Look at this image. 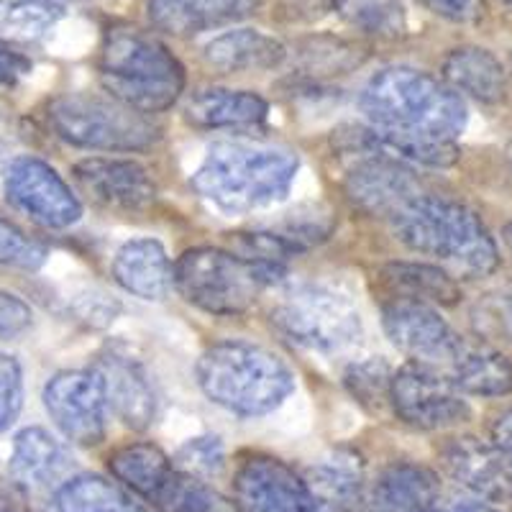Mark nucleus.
<instances>
[{"label": "nucleus", "instance_id": "f257e3e1", "mask_svg": "<svg viewBox=\"0 0 512 512\" xmlns=\"http://www.w3.org/2000/svg\"><path fill=\"white\" fill-rule=\"evenodd\" d=\"M359 108L379 131L454 141L466 126V105L454 88L413 67H387L369 77Z\"/></svg>", "mask_w": 512, "mask_h": 512}, {"label": "nucleus", "instance_id": "f03ea898", "mask_svg": "<svg viewBox=\"0 0 512 512\" xmlns=\"http://www.w3.org/2000/svg\"><path fill=\"white\" fill-rule=\"evenodd\" d=\"M297 169L290 149L221 141L192 175V190L223 213H254L290 195Z\"/></svg>", "mask_w": 512, "mask_h": 512}, {"label": "nucleus", "instance_id": "7ed1b4c3", "mask_svg": "<svg viewBox=\"0 0 512 512\" xmlns=\"http://www.w3.org/2000/svg\"><path fill=\"white\" fill-rule=\"evenodd\" d=\"M392 228L410 251L438 259L466 280L489 277L500 264V251L482 218L456 200L423 195L392 218Z\"/></svg>", "mask_w": 512, "mask_h": 512}, {"label": "nucleus", "instance_id": "20e7f679", "mask_svg": "<svg viewBox=\"0 0 512 512\" xmlns=\"http://www.w3.org/2000/svg\"><path fill=\"white\" fill-rule=\"evenodd\" d=\"M98 72L105 93L146 116L172 108L187 82L185 67L169 47L134 26L105 31Z\"/></svg>", "mask_w": 512, "mask_h": 512}, {"label": "nucleus", "instance_id": "39448f33", "mask_svg": "<svg viewBox=\"0 0 512 512\" xmlns=\"http://www.w3.org/2000/svg\"><path fill=\"white\" fill-rule=\"evenodd\" d=\"M195 377L213 405L241 418L272 413L295 387L292 372L280 356L246 341L210 346L198 359Z\"/></svg>", "mask_w": 512, "mask_h": 512}, {"label": "nucleus", "instance_id": "423d86ee", "mask_svg": "<svg viewBox=\"0 0 512 512\" xmlns=\"http://www.w3.org/2000/svg\"><path fill=\"white\" fill-rule=\"evenodd\" d=\"M277 277L280 274L249 262L236 251L213 246L185 251L175 262V290L185 297V303L223 318H233L254 308L264 287Z\"/></svg>", "mask_w": 512, "mask_h": 512}, {"label": "nucleus", "instance_id": "0eeeda50", "mask_svg": "<svg viewBox=\"0 0 512 512\" xmlns=\"http://www.w3.org/2000/svg\"><path fill=\"white\" fill-rule=\"evenodd\" d=\"M47 121L59 139L93 152H144L162 139V126L154 116L134 111L111 95L72 93L54 98Z\"/></svg>", "mask_w": 512, "mask_h": 512}, {"label": "nucleus", "instance_id": "6e6552de", "mask_svg": "<svg viewBox=\"0 0 512 512\" xmlns=\"http://www.w3.org/2000/svg\"><path fill=\"white\" fill-rule=\"evenodd\" d=\"M272 323L292 344L323 356L346 354L364 336L359 308L326 285L290 287L274 305Z\"/></svg>", "mask_w": 512, "mask_h": 512}, {"label": "nucleus", "instance_id": "1a4fd4ad", "mask_svg": "<svg viewBox=\"0 0 512 512\" xmlns=\"http://www.w3.org/2000/svg\"><path fill=\"white\" fill-rule=\"evenodd\" d=\"M390 408L402 423L418 431H443L464 423L472 413L451 374L420 361H408L392 374Z\"/></svg>", "mask_w": 512, "mask_h": 512}, {"label": "nucleus", "instance_id": "9d476101", "mask_svg": "<svg viewBox=\"0 0 512 512\" xmlns=\"http://www.w3.org/2000/svg\"><path fill=\"white\" fill-rule=\"evenodd\" d=\"M3 190L13 208L44 228H70L82 216L80 198L44 159H11L3 169Z\"/></svg>", "mask_w": 512, "mask_h": 512}, {"label": "nucleus", "instance_id": "9b49d317", "mask_svg": "<svg viewBox=\"0 0 512 512\" xmlns=\"http://www.w3.org/2000/svg\"><path fill=\"white\" fill-rule=\"evenodd\" d=\"M44 408L64 438L77 446H98L105 438L108 400L95 369L54 374L44 387Z\"/></svg>", "mask_w": 512, "mask_h": 512}, {"label": "nucleus", "instance_id": "f8f14e48", "mask_svg": "<svg viewBox=\"0 0 512 512\" xmlns=\"http://www.w3.org/2000/svg\"><path fill=\"white\" fill-rule=\"evenodd\" d=\"M72 180L80 195L108 213L136 216L157 203V182L149 175V169L134 159H82L72 167Z\"/></svg>", "mask_w": 512, "mask_h": 512}, {"label": "nucleus", "instance_id": "ddd939ff", "mask_svg": "<svg viewBox=\"0 0 512 512\" xmlns=\"http://www.w3.org/2000/svg\"><path fill=\"white\" fill-rule=\"evenodd\" d=\"M233 492L244 512H315L303 474L267 454L246 456L233 474Z\"/></svg>", "mask_w": 512, "mask_h": 512}, {"label": "nucleus", "instance_id": "4468645a", "mask_svg": "<svg viewBox=\"0 0 512 512\" xmlns=\"http://www.w3.org/2000/svg\"><path fill=\"white\" fill-rule=\"evenodd\" d=\"M423 195V185L410 164L382 152L359 159L346 177V198L367 216H387L392 221Z\"/></svg>", "mask_w": 512, "mask_h": 512}, {"label": "nucleus", "instance_id": "2eb2a0df", "mask_svg": "<svg viewBox=\"0 0 512 512\" xmlns=\"http://www.w3.org/2000/svg\"><path fill=\"white\" fill-rule=\"evenodd\" d=\"M382 326L392 344L420 364H451L464 336L448 326L433 305L390 300L382 308Z\"/></svg>", "mask_w": 512, "mask_h": 512}, {"label": "nucleus", "instance_id": "dca6fc26", "mask_svg": "<svg viewBox=\"0 0 512 512\" xmlns=\"http://www.w3.org/2000/svg\"><path fill=\"white\" fill-rule=\"evenodd\" d=\"M441 464L448 477L477 500L510 502L512 456L495 441L477 436L451 438L441 446Z\"/></svg>", "mask_w": 512, "mask_h": 512}, {"label": "nucleus", "instance_id": "f3484780", "mask_svg": "<svg viewBox=\"0 0 512 512\" xmlns=\"http://www.w3.org/2000/svg\"><path fill=\"white\" fill-rule=\"evenodd\" d=\"M100 382L105 387L108 410L134 431H146L157 415L154 384L139 361L121 351H108L95 364Z\"/></svg>", "mask_w": 512, "mask_h": 512}, {"label": "nucleus", "instance_id": "a211bd4d", "mask_svg": "<svg viewBox=\"0 0 512 512\" xmlns=\"http://www.w3.org/2000/svg\"><path fill=\"white\" fill-rule=\"evenodd\" d=\"M441 505V482L428 466L397 461L384 466L364 487L359 512H436Z\"/></svg>", "mask_w": 512, "mask_h": 512}, {"label": "nucleus", "instance_id": "6ab92c4d", "mask_svg": "<svg viewBox=\"0 0 512 512\" xmlns=\"http://www.w3.org/2000/svg\"><path fill=\"white\" fill-rule=\"evenodd\" d=\"M259 8V0H146V16L157 31L195 36L236 24Z\"/></svg>", "mask_w": 512, "mask_h": 512}, {"label": "nucleus", "instance_id": "aec40b11", "mask_svg": "<svg viewBox=\"0 0 512 512\" xmlns=\"http://www.w3.org/2000/svg\"><path fill=\"white\" fill-rule=\"evenodd\" d=\"M116 285L141 300H164L175 287V267L154 239H134L116 251L111 264Z\"/></svg>", "mask_w": 512, "mask_h": 512}, {"label": "nucleus", "instance_id": "412c9836", "mask_svg": "<svg viewBox=\"0 0 512 512\" xmlns=\"http://www.w3.org/2000/svg\"><path fill=\"white\" fill-rule=\"evenodd\" d=\"M267 116V100L249 90L208 88L192 95L185 105L187 121L205 131H249L262 126Z\"/></svg>", "mask_w": 512, "mask_h": 512}, {"label": "nucleus", "instance_id": "4be33fe9", "mask_svg": "<svg viewBox=\"0 0 512 512\" xmlns=\"http://www.w3.org/2000/svg\"><path fill=\"white\" fill-rule=\"evenodd\" d=\"M390 300H410L425 305H456L461 300V287L443 267L425 262H390L377 274Z\"/></svg>", "mask_w": 512, "mask_h": 512}, {"label": "nucleus", "instance_id": "5701e85b", "mask_svg": "<svg viewBox=\"0 0 512 512\" xmlns=\"http://www.w3.org/2000/svg\"><path fill=\"white\" fill-rule=\"evenodd\" d=\"M210 67L221 72H267L287 59V49L274 36L254 29L228 31L205 47Z\"/></svg>", "mask_w": 512, "mask_h": 512}, {"label": "nucleus", "instance_id": "b1692460", "mask_svg": "<svg viewBox=\"0 0 512 512\" xmlns=\"http://www.w3.org/2000/svg\"><path fill=\"white\" fill-rule=\"evenodd\" d=\"M303 477L313 495L315 512H359L364 482L354 454L338 451L336 456L310 466Z\"/></svg>", "mask_w": 512, "mask_h": 512}, {"label": "nucleus", "instance_id": "393cba45", "mask_svg": "<svg viewBox=\"0 0 512 512\" xmlns=\"http://www.w3.org/2000/svg\"><path fill=\"white\" fill-rule=\"evenodd\" d=\"M67 456L57 438L49 431L31 425L16 433L13 438L11 461H8V472L13 482L24 489H41L57 482L59 474L64 472Z\"/></svg>", "mask_w": 512, "mask_h": 512}, {"label": "nucleus", "instance_id": "a878e982", "mask_svg": "<svg viewBox=\"0 0 512 512\" xmlns=\"http://www.w3.org/2000/svg\"><path fill=\"white\" fill-rule=\"evenodd\" d=\"M443 82L479 103L505 98V67L489 49L459 47L443 59Z\"/></svg>", "mask_w": 512, "mask_h": 512}, {"label": "nucleus", "instance_id": "bb28decb", "mask_svg": "<svg viewBox=\"0 0 512 512\" xmlns=\"http://www.w3.org/2000/svg\"><path fill=\"white\" fill-rule=\"evenodd\" d=\"M108 469L123 487L149 505L162 495V489L177 472L169 456L154 443H128L116 448L108 456Z\"/></svg>", "mask_w": 512, "mask_h": 512}, {"label": "nucleus", "instance_id": "cd10ccee", "mask_svg": "<svg viewBox=\"0 0 512 512\" xmlns=\"http://www.w3.org/2000/svg\"><path fill=\"white\" fill-rule=\"evenodd\" d=\"M451 379L466 395L505 397L512 392V361L492 346L464 338L451 361Z\"/></svg>", "mask_w": 512, "mask_h": 512}, {"label": "nucleus", "instance_id": "c85d7f7f", "mask_svg": "<svg viewBox=\"0 0 512 512\" xmlns=\"http://www.w3.org/2000/svg\"><path fill=\"white\" fill-rule=\"evenodd\" d=\"M54 512H149L118 484L98 474H77L54 492Z\"/></svg>", "mask_w": 512, "mask_h": 512}, {"label": "nucleus", "instance_id": "c756f323", "mask_svg": "<svg viewBox=\"0 0 512 512\" xmlns=\"http://www.w3.org/2000/svg\"><path fill=\"white\" fill-rule=\"evenodd\" d=\"M64 6L57 0H0V41L3 44H36L59 18Z\"/></svg>", "mask_w": 512, "mask_h": 512}, {"label": "nucleus", "instance_id": "7c9ffc66", "mask_svg": "<svg viewBox=\"0 0 512 512\" xmlns=\"http://www.w3.org/2000/svg\"><path fill=\"white\" fill-rule=\"evenodd\" d=\"M152 505L157 512H244L239 502L228 500L205 479L182 472H175Z\"/></svg>", "mask_w": 512, "mask_h": 512}, {"label": "nucleus", "instance_id": "2f4dec72", "mask_svg": "<svg viewBox=\"0 0 512 512\" xmlns=\"http://www.w3.org/2000/svg\"><path fill=\"white\" fill-rule=\"evenodd\" d=\"M331 8L359 34L395 39L405 31L402 0H331Z\"/></svg>", "mask_w": 512, "mask_h": 512}, {"label": "nucleus", "instance_id": "473e14b6", "mask_svg": "<svg viewBox=\"0 0 512 512\" xmlns=\"http://www.w3.org/2000/svg\"><path fill=\"white\" fill-rule=\"evenodd\" d=\"M392 374L395 372H390L382 359L356 361L346 369L344 384L361 408L369 413H379L384 405H390Z\"/></svg>", "mask_w": 512, "mask_h": 512}, {"label": "nucleus", "instance_id": "72a5a7b5", "mask_svg": "<svg viewBox=\"0 0 512 512\" xmlns=\"http://www.w3.org/2000/svg\"><path fill=\"white\" fill-rule=\"evenodd\" d=\"M267 231L295 256L326 239L331 233V221L320 208H300L267 226Z\"/></svg>", "mask_w": 512, "mask_h": 512}, {"label": "nucleus", "instance_id": "f704fd0d", "mask_svg": "<svg viewBox=\"0 0 512 512\" xmlns=\"http://www.w3.org/2000/svg\"><path fill=\"white\" fill-rule=\"evenodd\" d=\"M223 464H226V451H223V443L218 436L192 438L177 451L175 459L177 472L198 479L216 477V474H221Z\"/></svg>", "mask_w": 512, "mask_h": 512}, {"label": "nucleus", "instance_id": "c9c22d12", "mask_svg": "<svg viewBox=\"0 0 512 512\" xmlns=\"http://www.w3.org/2000/svg\"><path fill=\"white\" fill-rule=\"evenodd\" d=\"M47 259V249L31 241L18 226L0 218V267L36 269Z\"/></svg>", "mask_w": 512, "mask_h": 512}, {"label": "nucleus", "instance_id": "e433bc0d", "mask_svg": "<svg viewBox=\"0 0 512 512\" xmlns=\"http://www.w3.org/2000/svg\"><path fill=\"white\" fill-rule=\"evenodd\" d=\"M24 405V372L16 356L0 351V431L11 428Z\"/></svg>", "mask_w": 512, "mask_h": 512}, {"label": "nucleus", "instance_id": "4c0bfd02", "mask_svg": "<svg viewBox=\"0 0 512 512\" xmlns=\"http://www.w3.org/2000/svg\"><path fill=\"white\" fill-rule=\"evenodd\" d=\"M328 39H318V41H308L303 47V57H305V67L308 72H346L351 67L361 62V57H356L354 49L344 41H331V47H326Z\"/></svg>", "mask_w": 512, "mask_h": 512}, {"label": "nucleus", "instance_id": "58836bf2", "mask_svg": "<svg viewBox=\"0 0 512 512\" xmlns=\"http://www.w3.org/2000/svg\"><path fill=\"white\" fill-rule=\"evenodd\" d=\"M34 323L29 305L13 292L0 290V338H16L26 333Z\"/></svg>", "mask_w": 512, "mask_h": 512}, {"label": "nucleus", "instance_id": "ea45409f", "mask_svg": "<svg viewBox=\"0 0 512 512\" xmlns=\"http://www.w3.org/2000/svg\"><path fill=\"white\" fill-rule=\"evenodd\" d=\"M425 11H431L433 16L454 21V24H469L482 16L484 0H415Z\"/></svg>", "mask_w": 512, "mask_h": 512}, {"label": "nucleus", "instance_id": "a19ab883", "mask_svg": "<svg viewBox=\"0 0 512 512\" xmlns=\"http://www.w3.org/2000/svg\"><path fill=\"white\" fill-rule=\"evenodd\" d=\"M31 70V62L24 54L13 52L8 44L0 41V85H13L21 75Z\"/></svg>", "mask_w": 512, "mask_h": 512}, {"label": "nucleus", "instance_id": "79ce46f5", "mask_svg": "<svg viewBox=\"0 0 512 512\" xmlns=\"http://www.w3.org/2000/svg\"><path fill=\"white\" fill-rule=\"evenodd\" d=\"M492 441L505 451V454L512 456V410L502 413L500 418L492 425Z\"/></svg>", "mask_w": 512, "mask_h": 512}, {"label": "nucleus", "instance_id": "37998d69", "mask_svg": "<svg viewBox=\"0 0 512 512\" xmlns=\"http://www.w3.org/2000/svg\"><path fill=\"white\" fill-rule=\"evenodd\" d=\"M436 512H497L495 507H489L482 500H454L446 505H438Z\"/></svg>", "mask_w": 512, "mask_h": 512}, {"label": "nucleus", "instance_id": "c03bdc74", "mask_svg": "<svg viewBox=\"0 0 512 512\" xmlns=\"http://www.w3.org/2000/svg\"><path fill=\"white\" fill-rule=\"evenodd\" d=\"M505 244H507V249H510V254H512V223H507V226H505Z\"/></svg>", "mask_w": 512, "mask_h": 512}, {"label": "nucleus", "instance_id": "a18cd8bd", "mask_svg": "<svg viewBox=\"0 0 512 512\" xmlns=\"http://www.w3.org/2000/svg\"><path fill=\"white\" fill-rule=\"evenodd\" d=\"M505 308L510 310V313H512V290L507 292V295H505Z\"/></svg>", "mask_w": 512, "mask_h": 512}, {"label": "nucleus", "instance_id": "49530a36", "mask_svg": "<svg viewBox=\"0 0 512 512\" xmlns=\"http://www.w3.org/2000/svg\"><path fill=\"white\" fill-rule=\"evenodd\" d=\"M510 167H512V146H510Z\"/></svg>", "mask_w": 512, "mask_h": 512}, {"label": "nucleus", "instance_id": "de8ad7c7", "mask_svg": "<svg viewBox=\"0 0 512 512\" xmlns=\"http://www.w3.org/2000/svg\"><path fill=\"white\" fill-rule=\"evenodd\" d=\"M510 505H512V497H510Z\"/></svg>", "mask_w": 512, "mask_h": 512}, {"label": "nucleus", "instance_id": "09e8293b", "mask_svg": "<svg viewBox=\"0 0 512 512\" xmlns=\"http://www.w3.org/2000/svg\"><path fill=\"white\" fill-rule=\"evenodd\" d=\"M507 3H512V0H507Z\"/></svg>", "mask_w": 512, "mask_h": 512}]
</instances>
